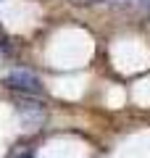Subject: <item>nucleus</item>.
<instances>
[{
    "label": "nucleus",
    "instance_id": "nucleus-1",
    "mask_svg": "<svg viewBox=\"0 0 150 158\" xmlns=\"http://www.w3.org/2000/svg\"><path fill=\"white\" fill-rule=\"evenodd\" d=\"M3 85L8 87L11 92H21V95H42V82L34 77L32 71H24V69H16V71L6 74Z\"/></svg>",
    "mask_w": 150,
    "mask_h": 158
},
{
    "label": "nucleus",
    "instance_id": "nucleus-2",
    "mask_svg": "<svg viewBox=\"0 0 150 158\" xmlns=\"http://www.w3.org/2000/svg\"><path fill=\"white\" fill-rule=\"evenodd\" d=\"M29 145H24V142H19V145H13L11 150L6 153V158H29Z\"/></svg>",
    "mask_w": 150,
    "mask_h": 158
},
{
    "label": "nucleus",
    "instance_id": "nucleus-3",
    "mask_svg": "<svg viewBox=\"0 0 150 158\" xmlns=\"http://www.w3.org/2000/svg\"><path fill=\"white\" fill-rule=\"evenodd\" d=\"M137 6H145V8H150V0H134Z\"/></svg>",
    "mask_w": 150,
    "mask_h": 158
},
{
    "label": "nucleus",
    "instance_id": "nucleus-4",
    "mask_svg": "<svg viewBox=\"0 0 150 158\" xmlns=\"http://www.w3.org/2000/svg\"><path fill=\"white\" fill-rule=\"evenodd\" d=\"M82 3H92V0H82Z\"/></svg>",
    "mask_w": 150,
    "mask_h": 158
}]
</instances>
